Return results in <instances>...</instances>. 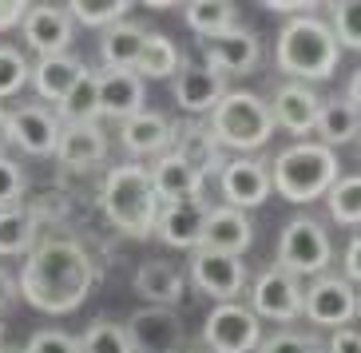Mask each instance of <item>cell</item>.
I'll use <instances>...</instances> for the list:
<instances>
[{"label":"cell","instance_id":"6da1fadb","mask_svg":"<svg viewBox=\"0 0 361 353\" xmlns=\"http://www.w3.org/2000/svg\"><path fill=\"white\" fill-rule=\"evenodd\" d=\"M96 286V266L75 238H48L32 247L20 270V290L28 306L40 314H72L84 306V298Z\"/></svg>","mask_w":361,"mask_h":353},{"label":"cell","instance_id":"7a4b0ae2","mask_svg":"<svg viewBox=\"0 0 361 353\" xmlns=\"http://www.w3.org/2000/svg\"><path fill=\"white\" fill-rule=\"evenodd\" d=\"M270 167V191H278L286 203H314L334 187V179L341 175L338 151L322 147V143H306L298 140L286 151H278Z\"/></svg>","mask_w":361,"mask_h":353},{"label":"cell","instance_id":"3957f363","mask_svg":"<svg viewBox=\"0 0 361 353\" xmlns=\"http://www.w3.org/2000/svg\"><path fill=\"white\" fill-rule=\"evenodd\" d=\"M278 68L286 75H294V84H318V80H329L338 72L341 48L338 40L329 36L326 20L318 16H290L278 32Z\"/></svg>","mask_w":361,"mask_h":353},{"label":"cell","instance_id":"277c9868","mask_svg":"<svg viewBox=\"0 0 361 353\" xmlns=\"http://www.w3.org/2000/svg\"><path fill=\"white\" fill-rule=\"evenodd\" d=\"M104 211L111 218V226H119L131 238H147L155 235V218H159V199L151 191L147 167L139 163H119L111 167L104 179Z\"/></svg>","mask_w":361,"mask_h":353},{"label":"cell","instance_id":"5b68a950","mask_svg":"<svg viewBox=\"0 0 361 353\" xmlns=\"http://www.w3.org/2000/svg\"><path fill=\"white\" fill-rule=\"evenodd\" d=\"M211 135L219 147H231L238 155L262 151L274 135V119H270V104L255 92H226L219 104L211 107Z\"/></svg>","mask_w":361,"mask_h":353},{"label":"cell","instance_id":"8992f818","mask_svg":"<svg viewBox=\"0 0 361 353\" xmlns=\"http://www.w3.org/2000/svg\"><path fill=\"white\" fill-rule=\"evenodd\" d=\"M334 262L326 226L310 214H294L282 235H278V266L290 270L294 278H322Z\"/></svg>","mask_w":361,"mask_h":353},{"label":"cell","instance_id":"52a82bcc","mask_svg":"<svg viewBox=\"0 0 361 353\" xmlns=\"http://www.w3.org/2000/svg\"><path fill=\"white\" fill-rule=\"evenodd\" d=\"M262 342V321L243 302H214L202 321V345L211 353H255Z\"/></svg>","mask_w":361,"mask_h":353},{"label":"cell","instance_id":"ba28073f","mask_svg":"<svg viewBox=\"0 0 361 353\" xmlns=\"http://www.w3.org/2000/svg\"><path fill=\"white\" fill-rule=\"evenodd\" d=\"M302 318H310V326H322V330L350 326L357 318V286L334 274L314 278L310 286H302Z\"/></svg>","mask_w":361,"mask_h":353},{"label":"cell","instance_id":"9c48e42d","mask_svg":"<svg viewBox=\"0 0 361 353\" xmlns=\"http://www.w3.org/2000/svg\"><path fill=\"white\" fill-rule=\"evenodd\" d=\"M250 314L258 321H282V326L302 318V278H294L278 262L266 266L250 286Z\"/></svg>","mask_w":361,"mask_h":353},{"label":"cell","instance_id":"30bf717a","mask_svg":"<svg viewBox=\"0 0 361 353\" xmlns=\"http://www.w3.org/2000/svg\"><path fill=\"white\" fill-rule=\"evenodd\" d=\"M219 191H223L226 203L223 206H234V211H255L270 199V167L262 159H250V155H238V159L223 163L219 171Z\"/></svg>","mask_w":361,"mask_h":353},{"label":"cell","instance_id":"8fae6325","mask_svg":"<svg viewBox=\"0 0 361 353\" xmlns=\"http://www.w3.org/2000/svg\"><path fill=\"white\" fill-rule=\"evenodd\" d=\"M123 330L135 353H183V321L171 306H143Z\"/></svg>","mask_w":361,"mask_h":353},{"label":"cell","instance_id":"7c38bea8","mask_svg":"<svg viewBox=\"0 0 361 353\" xmlns=\"http://www.w3.org/2000/svg\"><path fill=\"white\" fill-rule=\"evenodd\" d=\"M56 140H60V119L52 107L44 104H20L16 111H8V143L20 147L24 155H56Z\"/></svg>","mask_w":361,"mask_h":353},{"label":"cell","instance_id":"4fadbf2b","mask_svg":"<svg viewBox=\"0 0 361 353\" xmlns=\"http://www.w3.org/2000/svg\"><path fill=\"white\" fill-rule=\"evenodd\" d=\"M191 282L214 302H234L246 290V262L231 254L191 250Z\"/></svg>","mask_w":361,"mask_h":353},{"label":"cell","instance_id":"5bb4252c","mask_svg":"<svg viewBox=\"0 0 361 353\" xmlns=\"http://www.w3.org/2000/svg\"><path fill=\"white\" fill-rule=\"evenodd\" d=\"M250 242H255V223H250V214L234 211V206H211V211H207L199 250L243 258L246 250H250Z\"/></svg>","mask_w":361,"mask_h":353},{"label":"cell","instance_id":"9a60e30c","mask_svg":"<svg viewBox=\"0 0 361 353\" xmlns=\"http://www.w3.org/2000/svg\"><path fill=\"white\" fill-rule=\"evenodd\" d=\"M20 32L36 56H64L72 44V20L60 4H28Z\"/></svg>","mask_w":361,"mask_h":353},{"label":"cell","instance_id":"2e32d148","mask_svg":"<svg viewBox=\"0 0 361 353\" xmlns=\"http://www.w3.org/2000/svg\"><path fill=\"white\" fill-rule=\"evenodd\" d=\"M202 56H207L202 68H211L214 75H243L262 60V44L246 28H231L214 40H202Z\"/></svg>","mask_w":361,"mask_h":353},{"label":"cell","instance_id":"e0dca14e","mask_svg":"<svg viewBox=\"0 0 361 353\" xmlns=\"http://www.w3.org/2000/svg\"><path fill=\"white\" fill-rule=\"evenodd\" d=\"M207 211H211V203H202V199H179V203H163V206H159V218H155V235H159L167 247L199 250Z\"/></svg>","mask_w":361,"mask_h":353},{"label":"cell","instance_id":"ac0fdd59","mask_svg":"<svg viewBox=\"0 0 361 353\" xmlns=\"http://www.w3.org/2000/svg\"><path fill=\"white\" fill-rule=\"evenodd\" d=\"M318 111H322V99L310 84H282L274 92V104H270V119L274 128L290 131V135H310L314 123H318Z\"/></svg>","mask_w":361,"mask_h":353},{"label":"cell","instance_id":"d6986e66","mask_svg":"<svg viewBox=\"0 0 361 353\" xmlns=\"http://www.w3.org/2000/svg\"><path fill=\"white\" fill-rule=\"evenodd\" d=\"M226 96V80L202 64H187L175 72V104L191 116H211V107Z\"/></svg>","mask_w":361,"mask_h":353},{"label":"cell","instance_id":"ffe728a7","mask_svg":"<svg viewBox=\"0 0 361 353\" xmlns=\"http://www.w3.org/2000/svg\"><path fill=\"white\" fill-rule=\"evenodd\" d=\"M147 104V84L135 72H99V116L131 119Z\"/></svg>","mask_w":361,"mask_h":353},{"label":"cell","instance_id":"44dd1931","mask_svg":"<svg viewBox=\"0 0 361 353\" xmlns=\"http://www.w3.org/2000/svg\"><path fill=\"white\" fill-rule=\"evenodd\" d=\"M171 155H179L202 179L211 171H223V147H219V140L211 135L207 123H183V128H175V135H171Z\"/></svg>","mask_w":361,"mask_h":353},{"label":"cell","instance_id":"7402d4cb","mask_svg":"<svg viewBox=\"0 0 361 353\" xmlns=\"http://www.w3.org/2000/svg\"><path fill=\"white\" fill-rule=\"evenodd\" d=\"M151 191L159 203H179V199H202V175H195L179 155L163 151L159 159L147 167Z\"/></svg>","mask_w":361,"mask_h":353},{"label":"cell","instance_id":"603a6c76","mask_svg":"<svg viewBox=\"0 0 361 353\" xmlns=\"http://www.w3.org/2000/svg\"><path fill=\"white\" fill-rule=\"evenodd\" d=\"M87 68L75 60L72 52L64 56H40L32 68H28V80H32V92L40 99H48V104H60V99L72 92L80 80H84Z\"/></svg>","mask_w":361,"mask_h":353},{"label":"cell","instance_id":"cb8c5ba5","mask_svg":"<svg viewBox=\"0 0 361 353\" xmlns=\"http://www.w3.org/2000/svg\"><path fill=\"white\" fill-rule=\"evenodd\" d=\"M56 159L64 167H96L107 159V135L99 131V123H68L60 128V140H56Z\"/></svg>","mask_w":361,"mask_h":353},{"label":"cell","instance_id":"d4e9b609","mask_svg":"<svg viewBox=\"0 0 361 353\" xmlns=\"http://www.w3.org/2000/svg\"><path fill=\"white\" fill-rule=\"evenodd\" d=\"M119 140H123V147L131 151V155H155L159 159L163 151H171V135H175V123H171L167 116H159V111H139V116L123 119L119 123Z\"/></svg>","mask_w":361,"mask_h":353},{"label":"cell","instance_id":"484cf974","mask_svg":"<svg viewBox=\"0 0 361 353\" xmlns=\"http://www.w3.org/2000/svg\"><path fill=\"white\" fill-rule=\"evenodd\" d=\"M183 286H187L183 270L163 262V258H151L135 270V294L147 298V306H171L175 310V302L183 298Z\"/></svg>","mask_w":361,"mask_h":353},{"label":"cell","instance_id":"4316f807","mask_svg":"<svg viewBox=\"0 0 361 353\" xmlns=\"http://www.w3.org/2000/svg\"><path fill=\"white\" fill-rule=\"evenodd\" d=\"M143 40H147V28H139L135 20H119L111 28H104V40H99V60H104V68L107 72H135Z\"/></svg>","mask_w":361,"mask_h":353},{"label":"cell","instance_id":"83f0119b","mask_svg":"<svg viewBox=\"0 0 361 353\" xmlns=\"http://www.w3.org/2000/svg\"><path fill=\"white\" fill-rule=\"evenodd\" d=\"M357 128H361V116H357L353 104H345V99H322L318 123H314L322 147L334 151V147H341V143H353L357 140Z\"/></svg>","mask_w":361,"mask_h":353},{"label":"cell","instance_id":"f1b7e54d","mask_svg":"<svg viewBox=\"0 0 361 353\" xmlns=\"http://www.w3.org/2000/svg\"><path fill=\"white\" fill-rule=\"evenodd\" d=\"M183 68V56L175 48V40H167L163 32H147L143 40V52L135 60V75L147 84V80H175V72Z\"/></svg>","mask_w":361,"mask_h":353},{"label":"cell","instance_id":"f546056e","mask_svg":"<svg viewBox=\"0 0 361 353\" xmlns=\"http://www.w3.org/2000/svg\"><path fill=\"white\" fill-rule=\"evenodd\" d=\"M60 128L68 123H96L99 119V72H84V80L56 104Z\"/></svg>","mask_w":361,"mask_h":353},{"label":"cell","instance_id":"4dcf8cb0","mask_svg":"<svg viewBox=\"0 0 361 353\" xmlns=\"http://www.w3.org/2000/svg\"><path fill=\"white\" fill-rule=\"evenodd\" d=\"M187 28L202 40H214V36L238 28V8L231 0H195V4H187Z\"/></svg>","mask_w":361,"mask_h":353},{"label":"cell","instance_id":"1f68e13d","mask_svg":"<svg viewBox=\"0 0 361 353\" xmlns=\"http://www.w3.org/2000/svg\"><path fill=\"white\" fill-rule=\"evenodd\" d=\"M36 247V218L20 206L0 211V258H16V254H32Z\"/></svg>","mask_w":361,"mask_h":353},{"label":"cell","instance_id":"d6a6232c","mask_svg":"<svg viewBox=\"0 0 361 353\" xmlns=\"http://www.w3.org/2000/svg\"><path fill=\"white\" fill-rule=\"evenodd\" d=\"M322 199H326L329 218L338 226H357L361 223V179L357 175H338L334 187H329Z\"/></svg>","mask_w":361,"mask_h":353},{"label":"cell","instance_id":"836d02e7","mask_svg":"<svg viewBox=\"0 0 361 353\" xmlns=\"http://www.w3.org/2000/svg\"><path fill=\"white\" fill-rule=\"evenodd\" d=\"M128 8H135L131 0H72V4H64L68 20L87 24V28H111L128 16Z\"/></svg>","mask_w":361,"mask_h":353},{"label":"cell","instance_id":"e575fe53","mask_svg":"<svg viewBox=\"0 0 361 353\" xmlns=\"http://www.w3.org/2000/svg\"><path fill=\"white\" fill-rule=\"evenodd\" d=\"M75 345H80V353H135L131 349V337L123 326H116V321H92L84 330V337H75Z\"/></svg>","mask_w":361,"mask_h":353},{"label":"cell","instance_id":"d590c367","mask_svg":"<svg viewBox=\"0 0 361 353\" xmlns=\"http://www.w3.org/2000/svg\"><path fill=\"white\" fill-rule=\"evenodd\" d=\"M361 4H334L329 8V36L338 40V48H350V52H357L361 48Z\"/></svg>","mask_w":361,"mask_h":353},{"label":"cell","instance_id":"8d00e7d4","mask_svg":"<svg viewBox=\"0 0 361 353\" xmlns=\"http://www.w3.org/2000/svg\"><path fill=\"white\" fill-rule=\"evenodd\" d=\"M24 84H28V60H24V52L12 48V44H0V99L20 96Z\"/></svg>","mask_w":361,"mask_h":353},{"label":"cell","instance_id":"74e56055","mask_svg":"<svg viewBox=\"0 0 361 353\" xmlns=\"http://www.w3.org/2000/svg\"><path fill=\"white\" fill-rule=\"evenodd\" d=\"M255 353H322L318 333H298V330H278L258 342Z\"/></svg>","mask_w":361,"mask_h":353},{"label":"cell","instance_id":"f35d334b","mask_svg":"<svg viewBox=\"0 0 361 353\" xmlns=\"http://www.w3.org/2000/svg\"><path fill=\"white\" fill-rule=\"evenodd\" d=\"M24 187H28V179H24V167L0 151V211H12V206H20Z\"/></svg>","mask_w":361,"mask_h":353},{"label":"cell","instance_id":"ab89813d","mask_svg":"<svg viewBox=\"0 0 361 353\" xmlns=\"http://www.w3.org/2000/svg\"><path fill=\"white\" fill-rule=\"evenodd\" d=\"M28 353H80V345H75V337L64 330H40V333H32Z\"/></svg>","mask_w":361,"mask_h":353},{"label":"cell","instance_id":"60d3db41","mask_svg":"<svg viewBox=\"0 0 361 353\" xmlns=\"http://www.w3.org/2000/svg\"><path fill=\"white\" fill-rule=\"evenodd\" d=\"M322 353H361V333L353 326H341V330H334L329 345H322Z\"/></svg>","mask_w":361,"mask_h":353},{"label":"cell","instance_id":"b9f144b4","mask_svg":"<svg viewBox=\"0 0 361 353\" xmlns=\"http://www.w3.org/2000/svg\"><path fill=\"white\" fill-rule=\"evenodd\" d=\"M24 12H28V4H24V0H0V32L16 28V24L24 20Z\"/></svg>","mask_w":361,"mask_h":353},{"label":"cell","instance_id":"7bdbcfd3","mask_svg":"<svg viewBox=\"0 0 361 353\" xmlns=\"http://www.w3.org/2000/svg\"><path fill=\"white\" fill-rule=\"evenodd\" d=\"M361 242L357 238H353L350 242V250H345V282H350V286H357V278H361Z\"/></svg>","mask_w":361,"mask_h":353},{"label":"cell","instance_id":"ee69618b","mask_svg":"<svg viewBox=\"0 0 361 353\" xmlns=\"http://www.w3.org/2000/svg\"><path fill=\"white\" fill-rule=\"evenodd\" d=\"M12 302H16V282H12L8 270L0 266V310H4V306H12Z\"/></svg>","mask_w":361,"mask_h":353},{"label":"cell","instance_id":"f6af8a7d","mask_svg":"<svg viewBox=\"0 0 361 353\" xmlns=\"http://www.w3.org/2000/svg\"><path fill=\"white\" fill-rule=\"evenodd\" d=\"M8 143V111H4V104H0V147Z\"/></svg>","mask_w":361,"mask_h":353},{"label":"cell","instance_id":"bcb514c9","mask_svg":"<svg viewBox=\"0 0 361 353\" xmlns=\"http://www.w3.org/2000/svg\"><path fill=\"white\" fill-rule=\"evenodd\" d=\"M0 353H20V349H0Z\"/></svg>","mask_w":361,"mask_h":353},{"label":"cell","instance_id":"7dc6e473","mask_svg":"<svg viewBox=\"0 0 361 353\" xmlns=\"http://www.w3.org/2000/svg\"><path fill=\"white\" fill-rule=\"evenodd\" d=\"M0 337H4V326H0Z\"/></svg>","mask_w":361,"mask_h":353}]
</instances>
